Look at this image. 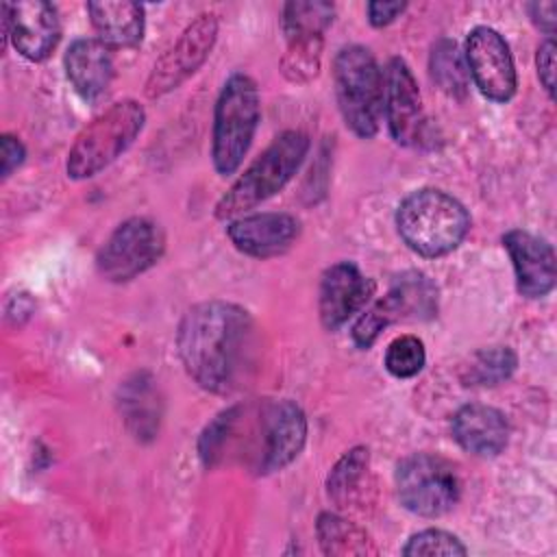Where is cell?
<instances>
[{
	"instance_id": "6da1fadb",
	"label": "cell",
	"mask_w": 557,
	"mask_h": 557,
	"mask_svg": "<svg viewBox=\"0 0 557 557\" xmlns=\"http://www.w3.org/2000/svg\"><path fill=\"white\" fill-rule=\"evenodd\" d=\"M305 440L307 418L294 400H261L224 409L207 424L198 453L207 468L233 457L257 474H270L289 466Z\"/></svg>"
},
{
	"instance_id": "7a4b0ae2",
	"label": "cell",
	"mask_w": 557,
	"mask_h": 557,
	"mask_svg": "<svg viewBox=\"0 0 557 557\" xmlns=\"http://www.w3.org/2000/svg\"><path fill=\"white\" fill-rule=\"evenodd\" d=\"M255 342V322L246 309L226 300L194 305L176 331L178 357L187 374L207 392L237 387Z\"/></svg>"
},
{
	"instance_id": "3957f363",
	"label": "cell",
	"mask_w": 557,
	"mask_h": 557,
	"mask_svg": "<svg viewBox=\"0 0 557 557\" xmlns=\"http://www.w3.org/2000/svg\"><path fill=\"white\" fill-rule=\"evenodd\" d=\"M396 228L403 242L422 257L453 252L470 228V215L450 194L422 187L403 198L396 209Z\"/></svg>"
},
{
	"instance_id": "277c9868",
	"label": "cell",
	"mask_w": 557,
	"mask_h": 557,
	"mask_svg": "<svg viewBox=\"0 0 557 557\" xmlns=\"http://www.w3.org/2000/svg\"><path fill=\"white\" fill-rule=\"evenodd\" d=\"M309 150V137L300 131L281 133L228 187L215 205L220 220H233L261 205L298 172Z\"/></svg>"
},
{
	"instance_id": "5b68a950",
	"label": "cell",
	"mask_w": 557,
	"mask_h": 557,
	"mask_svg": "<svg viewBox=\"0 0 557 557\" xmlns=\"http://www.w3.org/2000/svg\"><path fill=\"white\" fill-rule=\"evenodd\" d=\"M146 111L137 100H120L94 117L74 139L65 170L74 181L91 178L111 165L141 133Z\"/></svg>"
},
{
	"instance_id": "8992f818",
	"label": "cell",
	"mask_w": 557,
	"mask_h": 557,
	"mask_svg": "<svg viewBox=\"0 0 557 557\" xmlns=\"http://www.w3.org/2000/svg\"><path fill=\"white\" fill-rule=\"evenodd\" d=\"M259 89L248 74H231L220 89L213 111L211 159L222 176L233 174L250 144L259 124Z\"/></svg>"
},
{
	"instance_id": "52a82bcc",
	"label": "cell",
	"mask_w": 557,
	"mask_h": 557,
	"mask_svg": "<svg viewBox=\"0 0 557 557\" xmlns=\"http://www.w3.org/2000/svg\"><path fill=\"white\" fill-rule=\"evenodd\" d=\"M335 96L346 126L368 139L383 115V72L374 54L359 44L346 46L333 61Z\"/></svg>"
},
{
	"instance_id": "ba28073f",
	"label": "cell",
	"mask_w": 557,
	"mask_h": 557,
	"mask_svg": "<svg viewBox=\"0 0 557 557\" xmlns=\"http://www.w3.org/2000/svg\"><path fill=\"white\" fill-rule=\"evenodd\" d=\"M455 466L440 455L416 453L396 468V492L405 509L424 518H437L459 500Z\"/></svg>"
},
{
	"instance_id": "9c48e42d",
	"label": "cell",
	"mask_w": 557,
	"mask_h": 557,
	"mask_svg": "<svg viewBox=\"0 0 557 557\" xmlns=\"http://www.w3.org/2000/svg\"><path fill=\"white\" fill-rule=\"evenodd\" d=\"M165 250V235L154 220L128 218L102 244L98 272L113 283H126L152 268Z\"/></svg>"
},
{
	"instance_id": "30bf717a",
	"label": "cell",
	"mask_w": 557,
	"mask_h": 557,
	"mask_svg": "<svg viewBox=\"0 0 557 557\" xmlns=\"http://www.w3.org/2000/svg\"><path fill=\"white\" fill-rule=\"evenodd\" d=\"M215 37L218 20L213 13H202L191 24H187L174 46L168 48L154 63L146 81V96L159 98L185 83L207 61Z\"/></svg>"
},
{
	"instance_id": "8fae6325",
	"label": "cell",
	"mask_w": 557,
	"mask_h": 557,
	"mask_svg": "<svg viewBox=\"0 0 557 557\" xmlns=\"http://www.w3.org/2000/svg\"><path fill=\"white\" fill-rule=\"evenodd\" d=\"M466 65L479 91L494 100L507 102L516 94V65L503 35L490 26H476L466 39Z\"/></svg>"
},
{
	"instance_id": "7c38bea8",
	"label": "cell",
	"mask_w": 557,
	"mask_h": 557,
	"mask_svg": "<svg viewBox=\"0 0 557 557\" xmlns=\"http://www.w3.org/2000/svg\"><path fill=\"white\" fill-rule=\"evenodd\" d=\"M383 115L392 137L403 146H420L426 141V115L418 83L409 65L394 57L383 74Z\"/></svg>"
},
{
	"instance_id": "4fadbf2b",
	"label": "cell",
	"mask_w": 557,
	"mask_h": 557,
	"mask_svg": "<svg viewBox=\"0 0 557 557\" xmlns=\"http://www.w3.org/2000/svg\"><path fill=\"white\" fill-rule=\"evenodd\" d=\"M2 33L4 39L11 37L22 57L44 61L54 50L61 35L57 9L44 0L2 4Z\"/></svg>"
},
{
	"instance_id": "5bb4252c",
	"label": "cell",
	"mask_w": 557,
	"mask_h": 557,
	"mask_svg": "<svg viewBox=\"0 0 557 557\" xmlns=\"http://www.w3.org/2000/svg\"><path fill=\"white\" fill-rule=\"evenodd\" d=\"M372 294V283L352 261H339L324 270L318 292V311L324 329L337 331L357 311H361Z\"/></svg>"
},
{
	"instance_id": "9a60e30c",
	"label": "cell",
	"mask_w": 557,
	"mask_h": 557,
	"mask_svg": "<svg viewBox=\"0 0 557 557\" xmlns=\"http://www.w3.org/2000/svg\"><path fill=\"white\" fill-rule=\"evenodd\" d=\"M300 233V222L289 213H250L233 218L226 226V235L233 246L250 257L268 259L283 255L292 248Z\"/></svg>"
},
{
	"instance_id": "2e32d148",
	"label": "cell",
	"mask_w": 557,
	"mask_h": 557,
	"mask_svg": "<svg viewBox=\"0 0 557 557\" xmlns=\"http://www.w3.org/2000/svg\"><path fill=\"white\" fill-rule=\"evenodd\" d=\"M503 246L509 252L522 296L542 298L555 287V250L546 239L522 228H511L503 235Z\"/></svg>"
},
{
	"instance_id": "e0dca14e",
	"label": "cell",
	"mask_w": 557,
	"mask_h": 557,
	"mask_svg": "<svg viewBox=\"0 0 557 557\" xmlns=\"http://www.w3.org/2000/svg\"><path fill=\"white\" fill-rule=\"evenodd\" d=\"M453 437L474 457H496L509 442L505 416L490 405H463L453 418Z\"/></svg>"
},
{
	"instance_id": "ac0fdd59",
	"label": "cell",
	"mask_w": 557,
	"mask_h": 557,
	"mask_svg": "<svg viewBox=\"0 0 557 557\" xmlns=\"http://www.w3.org/2000/svg\"><path fill=\"white\" fill-rule=\"evenodd\" d=\"M65 74L74 91L87 100L96 102L102 98L113 78V57L111 48L100 39H76L65 52Z\"/></svg>"
},
{
	"instance_id": "d6986e66",
	"label": "cell",
	"mask_w": 557,
	"mask_h": 557,
	"mask_svg": "<svg viewBox=\"0 0 557 557\" xmlns=\"http://www.w3.org/2000/svg\"><path fill=\"white\" fill-rule=\"evenodd\" d=\"M374 305L387 326L400 320H429L437 311V287L426 274L409 270L396 276L389 292Z\"/></svg>"
},
{
	"instance_id": "ffe728a7",
	"label": "cell",
	"mask_w": 557,
	"mask_h": 557,
	"mask_svg": "<svg viewBox=\"0 0 557 557\" xmlns=\"http://www.w3.org/2000/svg\"><path fill=\"white\" fill-rule=\"evenodd\" d=\"M87 13L109 48H133L144 37V7L137 2H87Z\"/></svg>"
},
{
	"instance_id": "44dd1931",
	"label": "cell",
	"mask_w": 557,
	"mask_h": 557,
	"mask_svg": "<svg viewBox=\"0 0 557 557\" xmlns=\"http://www.w3.org/2000/svg\"><path fill=\"white\" fill-rule=\"evenodd\" d=\"M315 533H318V542H320V548L324 555L363 557V555L379 553L370 533L339 513H331V511L320 513L318 522H315Z\"/></svg>"
},
{
	"instance_id": "7402d4cb",
	"label": "cell",
	"mask_w": 557,
	"mask_h": 557,
	"mask_svg": "<svg viewBox=\"0 0 557 557\" xmlns=\"http://www.w3.org/2000/svg\"><path fill=\"white\" fill-rule=\"evenodd\" d=\"M368 463H370L368 448L357 446V448L348 450L333 466L329 481H326V490H329V498L337 507H350L363 496L361 485L368 479Z\"/></svg>"
},
{
	"instance_id": "603a6c76",
	"label": "cell",
	"mask_w": 557,
	"mask_h": 557,
	"mask_svg": "<svg viewBox=\"0 0 557 557\" xmlns=\"http://www.w3.org/2000/svg\"><path fill=\"white\" fill-rule=\"evenodd\" d=\"M335 9L331 2L307 0V2H287L283 7L281 26L287 39L298 37H322L326 26L333 22Z\"/></svg>"
},
{
	"instance_id": "cb8c5ba5",
	"label": "cell",
	"mask_w": 557,
	"mask_h": 557,
	"mask_svg": "<svg viewBox=\"0 0 557 557\" xmlns=\"http://www.w3.org/2000/svg\"><path fill=\"white\" fill-rule=\"evenodd\" d=\"M429 70L431 78L437 83L442 91L450 96H463L468 91V65L455 41L440 39L433 46Z\"/></svg>"
},
{
	"instance_id": "d4e9b609",
	"label": "cell",
	"mask_w": 557,
	"mask_h": 557,
	"mask_svg": "<svg viewBox=\"0 0 557 557\" xmlns=\"http://www.w3.org/2000/svg\"><path fill=\"white\" fill-rule=\"evenodd\" d=\"M516 352L507 346H492L476 350L461 370L466 385H496L516 370Z\"/></svg>"
},
{
	"instance_id": "484cf974",
	"label": "cell",
	"mask_w": 557,
	"mask_h": 557,
	"mask_svg": "<svg viewBox=\"0 0 557 557\" xmlns=\"http://www.w3.org/2000/svg\"><path fill=\"white\" fill-rule=\"evenodd\" d=\"M322 59V37L287 39V50L281 59V72L292 83H309L318 76Z\"/></svg>"
},
{
	"instance_id": "4316f807",
	"label": "cell",
	"mask_w": 557,
	"mask_h": 557,
	"mask_svg": "<svg viewBox=\"0 0 557 557\" xmlns=\"http://www.w3.org/2000/svg\"><path fill=\"white\" fill-rule=\"evenodd\" d=\"M426 361L424 344L416 335H400L396 337L385 350V370L396 379H411L416 376Z\"/></svg>"
},
{
	"instance_id": "83f0119b",
	"label": "cell",
	"mask_w": 557,
	"mask_h": 557,
	"mask_svg": "<svg viewBox=\"0 0 557 557\" xmlns=\"http://www.w3.org/2000/svg\"><path fill=\"white\" fill-rule=\"evenodd\" d=\"M468 548L461 540L442 529H424L413 533L403 546V555L422 557V555H466Z\"/></svg>"
},
{
	"instance_id": "f1b7e54d",
	"label": "cell",
	"mask_w": 557,
	"mask_h": 557,
	"mask_svg": "<svg viewBox=\"0 0 557 557\" xmlns=\"http://www.w3.org/2000/svg\"><path fill=\"white\" fill-rule=\"evenodd\" d=\"M537 76L542 87L548 91V96H555V41L553 37H546L537 48Z\"/></svg>"
},
{
	"instance_id": "f546056e",
	"label": "cell",
	"mask_w": 557,
	"mask_h": 557,
	"mask_svg": "<svg viewBox=\"0 0 557 557\" xmlns=\"http://www.w3.org/2000/svg\"><path fill=\"white\" fill-rule=\"evenodd\" d=\"M0 154H2V178L11 176V172L15 168L22 165L24 157H26V150L22 146V141L13 135H2L0 139Z\"/></svg>"
},
{
	"instance_id": "4dcf8cb0",
	"label": "cell",
	"mask_w": 557,
	"mask_h": 557,
	"mask_svg": "<svg viewBox=\"0 0 557 557\" xmlns=\"http://www.w3.org/2000/svg\"><path fill=\"white\" fill-rule=\"evenodd\" d=\"M405 2H368V20L372 26H387L405 11Z\"/></svg>"
},
{
	"instance_id": "1f68e13d",
	"label": "cell",
	"mask_w": 557,
	"mask_h": 557,
	"mask_svg": "<svg viewBox=\"0 0 557 557\" xmlns=\"http://www.w3.org/2000/svg\"><path fill=\"white\" fill-rule=\"evenodd\" d=\"M529 13L531 20L550 37L555 30V22H557V4L553 0H544V2H531L529 4Z\"/></svg>"
}]
</instances>
